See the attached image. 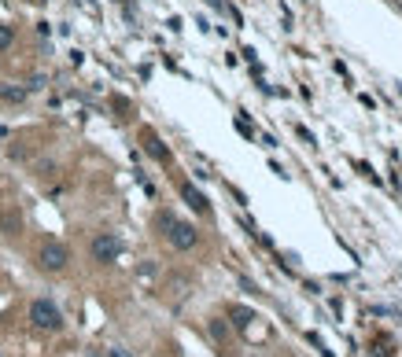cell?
Masks as SVG:
<instances>
[{"label": "cell", "mask_w": 402, "mask_h": 357, "mask_svg": "<svg viewBox=\"0 0 402 357\" xmlns=\"http://www.w3.org/2000/svg\"><path fill=\"white\" fill-rule=\"evenodd\" d=\"M30 320H34V328H41V332H56L59 324H63V313L56 309V302L37 299L34 306H30Z\"/></svg>", "instance_id": "6da1fadb"}, {"label": "cell", "mask_w": 402, "mask_h": 357, "mask_svg": "<svg viewBox=\"0 0 402 357\" xmlns=\"http://www.w3.org/2000/svg\"><path fill=\"white\" fill-rule=\"evenodd\" d=\"M159 225L166 228V236H170V243H174L177 251H189V247L196 243V228H192V225H184V221H174L170 214H163V217H159Z\"/></svg>", "instance_id": "7a4b0ae2"}, {"label": "cell", "mask_w": 402, "mask_h": 357, "mask_svg": "<svg viewBox=\"0 0 402 357\" xmlns=\"http://www.w3.org/2000/svg\"><path fill=\"white\" fill-rule=\"evenodd\" d=\"M118 254H122V240L111 236V232H103V236L92 240V258L96 261H115Z\"/></svg>", "instance_id": "3957f363"}, {"label": "cell", "mask_w": 402, "mask_h": 357, "mask_svg": "<svg viewBox=\"0 0 402 357\" xmlns=\"http://www.w3.org/2000/svg\"><path fill=\"white\" fill-rule=\"evenodd\" d=\"M67 261H70V254H67L63 243H44V247H41V265L48 269V273H59Z\"/></svg>", "instance_id": "277c9868"}, {"label": "cell", "mask_w": 402, "mask_h": 357, "mask_svg": "<svg viewBox=\"0 0 402 357\" xmlns=\"http://www.w3.org/2000/svg\"><path fill=\"white\" fill-rule=\"evenodd\" d=\"M181 192H184V199L192 203V210H199V214H207V210H210V206H207V199L199 195V192L192 188V184H181Z\"/></svg>", "instance_id": "5b68a950"}, {"label": "cell", "mask_w": 402, "mask_h": 357, "mask_svg": "<svg viewBox=\"0 0 402 357\" xmlns=\"http://www.w3.org/2000/svg\"><path fill=\"white\" fill-rule=\"evenodd\" d=\"M144 147H148V155H155L159 162H166V159H170V151L159 144V136H151V133H144Z\"/></svg>", "instance_id": "8992f818"}, {"label": "cell", "mask_w": 402, "mask_h": 357, "mask_svg": "<svg viewBox=\"0 0 402 357\" xmlns=\"http://www.w3.org/2000/svg\"><path fill=\"white\" fill-rule=\"evenodd\" d=\"M251 320H255V317H251V309H233V324H236V328H247Z\"/></svg>", "instance_id": "52a82bcc"}, {"label": "cell", "mask_w": 402, "mask_h": 357, "mask_svg": "<svg viewBox=\"0 0 402 357\" xmlns=\"http://www.w3.org/2000/svg\"><path fill=\"white\" fill-rule=\"evenodd\" d=\"M0 96H4V100H11V103H19V100L26 96V92H22V88H0Z\"/></svg>", "instance_id": "ba28073f"}, {"label": "cell", "mask_w": 402, "mask_h": 357, "mask_svg": "<svg viewBox=\"0 0 402 357\" xmlns=\"http://www.w3.org/2000/svg\"><path fill=\"white\" fill-rule=\"evenodd\" d=\"M11 37H15V34H11V26H0V48H8Z\"/></svg>", "instance_id": "9c48e42d"}, {"label": "cell", "mask_w": 402, "mask_h": 357, "mask_svg": "<svg viewBox=\"0 0 402 357\" xmlns=\"http://www.w3.org/2000/svg\"><path fill=\"white\" fill-rule=\"evenodd\" d=\"M210 335H214V339H225V324L214 320V324H210Z\"/></svg>", "instance_id": "30bf717a"}, {"label": "cell", "mask_w": 402, "mask_h": 357, "mask_svg": "<svg viewBox=\"0 0 402 357\" xmlns=\"http://www.w3.org/2000/svg\"><path fill=\"white\" fill-rule=\"evenodd\" d=\"M89 357H103V353H100V350H89Z\"/></svg>", "instance_id": "8fae6325"}]
</instances>
